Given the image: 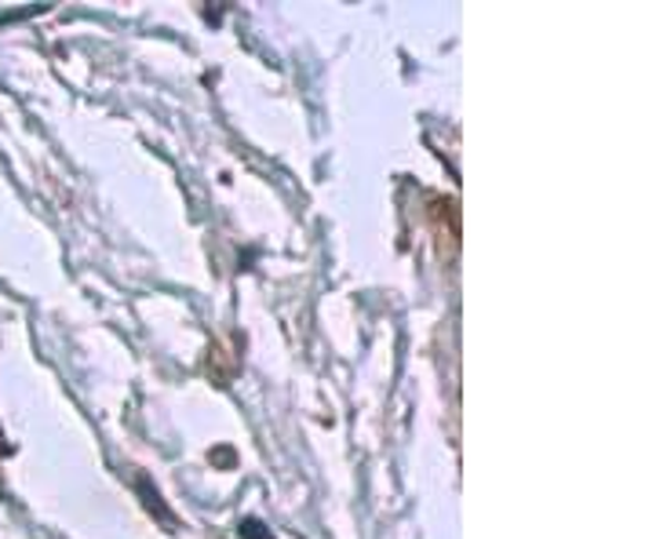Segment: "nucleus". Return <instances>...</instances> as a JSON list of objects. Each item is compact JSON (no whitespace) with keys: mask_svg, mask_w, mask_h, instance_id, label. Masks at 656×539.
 I'll list each match as a JSON object with an SVG mask.
<instances>
[{"mask_svg":"<svg viewBox=\"0 0 656 539\" xmlns=\"http://www.w3.org/2000/svg\"><path fill=\"white\" fill-rule=\"evenodd\" d=\"M139 488H143V496H146V507H150V510H157L164 525H172V514L161 507V496H157V488H150V481H146V478L139 481Z\"/></svg>","mask_w":656,"mask_h":539,"instance_id":"1","label":"nucleus"},{"mask_svg":"<svg viewBox=\"0 0 656 539\" xmlns=\"http://www.w3.org/2000/svg\"><path fill=\"white\" fill-rule=\"evenodd\" d=\"M242 536H245V539H274L267 525L256 521V518H245V521H242Z\"/></svg>","mask_w":656,"mask_h":539,"instance_id":"2","label":"nucleus"},{"mask_svg":"<svg viewBox=\"0 0 656 539\" xmlns=\"http://www.w3.org/2000/svg\"><path fill=\"white\" fill-rule=\"evenodd\" d=\"M4 448H8V445H4V434H0V453H4Z\"/></svg>","mask_w":656,"mask_h":539,"instance_id":"3","label":"nucleus"}]
</instances>
